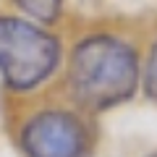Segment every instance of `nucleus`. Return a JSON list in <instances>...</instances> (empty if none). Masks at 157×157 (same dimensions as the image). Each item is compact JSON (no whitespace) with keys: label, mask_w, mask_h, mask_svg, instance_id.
I'll list each match as a JSON object with an SVG mask.
<instances>
[{"label":"nucleus","mask_w":157,"mask_h":157,"mask_svg":"<svg viewBox=\"0 0 157 157\" xmlns=\"http://www.w3.org/2000/svg\"><path fill=\"white\" fill-rule=\"evenodd\" d=\"M60 42L34 21L0 16V76L11 89L26 92L55 73Z\"/></svg>","instance_id":"f03ea898"},{"label":"nucleus","mask_w":157,"mask_h":157,"mask_svg":"<svg viewBox=\"0 0 157 157\" xmlns=\"http://www.w3.org/2000/svg\"><path fill=\"white\" fill-rule=\"evenodd\" d=\"M139 86V55L115 34H89L73 47L68 60L71 97L86 110L123 105Z\"/></svg>","instance_id":"f257e3e1"},{"label":"nucleus","mask_w":157,"mask_h":157,"mask_svg":"<svg viewBox=\"0 0 157 157\" xmlns=\"http://www.w3.org/2000/svg\"><path fill=\"white\" fill-rule=\"evenodd\" d=\"M26 16H32L34 21L42 24H52L60 18L63 11V0H13Z\"/></svg>","instance_id":"20e7f679"},{"label":"nucleus","mask_w":157,"mask_h":157,"mask_svg":"<svg viewBox=\"0 0 157 157\" xmlns=\"http://www.w3.org/2000/svg\"><path fill=\"white\" fill-rule=\"evenodd\" d=\"M89 134L78 115L68 110H42L21 128L26 157H84Z\"/></svg>","instance_id":"7ed1b4c3"},{"label":"nucleus","mask_w":157,"mask_h":157,"mask_svg":"<svg viewBox=\"0 0 157 157\" xmlns=\"http://www.w3.org/2000/svg\"><path fill=\"white\" fill-rule=\"evenodd\" d=\"M144 94L152 102H157V42L152 45L149 60H147V68H144Z\"/></svg>","instance_id":"39448f33"},{"label":"nucleus","mask_w":157,"mask_h":157,"mask_svg":"<svg viewBox=\"0 0 157 157\" xmlns=\"http://www.w3.org/2000/svg\"><path fill=\"white\" fill-rule=\"evenodd\" d=\"M149 157H157V155H149Z\"/></svg>","instance_id":"423d86ee"}]
</instances>
